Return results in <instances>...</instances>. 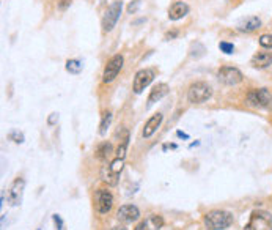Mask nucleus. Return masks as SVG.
<instances>
[{"label":"nucleus","instance_id":"1","mask_svg":"<svg viewBox=\"0 0 272 230\" xmlns=\"http://www.w3.org/2000/svg\"><path fill=\"white\" fill-rule=\"evenodd\" d=\"M203 223L209 230H225L233 224V215L225 210H213L205 216Z\"/></svg>","mask_w":272,"mask_h":230},{"label":"nucleus","instance_id":"2","mask_svg":"<svg viewBox=\"0 0 272 230\" xmlns=\"http://www.w3.org/2000/svg\"><path fill=\"white\" fill-rule=\"evenodd\" d=\"M123 167H125V159L115 156L112 163L101 169V180H103L104 183H107L109 186H117Z\"/></svg>","mask_w":272,"mask_h":230},{"label":"nucleus","instance_id":"3","mask_svg":"<svg viewBox=\"0 0 272 230\" xmlns=\"http://www.w3.org/2000/svg\"><path fill=\"white\" fill-rule=\"evenodd\" d=\"M211 96H213V88H211V85H208L206 82H201V81L192 84L187 90V99H189V103H192V104L206 103Z\"/></svg>","mask_w":272,"mask_h":230},{"label":"nucleus","instance_id":"4","mask_svg":"<svg viewBox=\"0 0 272 230\" xmlns=\"http://www.w3.org/2000/svg\"><path fill=\"white\" fill-rule=\"evenodd\" d=\"M247 104L257 109L272 107V93L268 88H255L247 93Z\"/></svg>","mask_w":272,"mask_h":230},{"label":"nucleus","instance_id":"5","mask_svg":"<svg viewBox=\"0 0 272 230\" xmlns=\"http://www.w3.org/2000/svg\"><path fill=\"white\" fill-rule=\"evenodd\" d=\"M122 9H123V2L122 0H115V2L107 8V11L103 16V32H112L114 27L117 25L120 16H122Z\"/></svg>","mask_w":272,"mask_h":230},{"label":"nucleus","instance_id":"6","mask_svg":"<svg viewBox=\"0 0 272 230\" xmlns=\"http://www.w3.org/2000/svg\"><path fill=\"white\" fill-rule=\"evenodd\" d=\"M244 230H272V215L263 210H257L252 213Z\"/></svg>","mask_w":272,"mask_h":230},{"label":"nucleus","instance_id":"7","mask_svg":"<svg viewBox=\"0 0 272 230\" xmlns=\"http://www.w3.org/2000/svg\"><path fill=\"white\" fill-rule=\"evenodd\" d=\"M123 63H125V58L122 54H117L114 55L112 58L109 60L107 65L104 66V71H103V82L109 84L115 81V77L120 74V71H122L123 68Z\"/></svg>","mask_w":272,"mask_h":230},{"label":"nucleus","instance_id":"8","mask_svg":"<svg viewBox=\"0 0 272 230\" xmlns=\"http://www.w3.org/2000/svg\"><path fill=\"white\" fill-rule=\"evenodd\" d=\"M24 188H25V182L24 178H16L11 183V186L8 188L6 191V201L11 207H19L22 204V197H24Z\"/></svg>","mask_w":272,"mask_h":230},{"label":"nucleus","instance_id":"9","mask_svg":"<svg viewBox=\"0 0 272 230\" xmlns=\"http://www.w3.org/2000/svg\"><path fill=\"white\" fill-rule=\"evenodd\" d=\"M156 76V71L153 68H143L140 71L136 73L134 76V84H133V90L136 93H142L143 90L153 82V79Z\"/></svg>","mask_w":272,"mask_h":230},{"label":"nucleus","instance_id":"10","mask_svg":"<svg viewBox=\"0 0 272 230\" xmlns=\"http://www.w3.org/2000/svg\"><path fill=\"white\" fill-rule=\"evenodd\" d=\"M217 79L225 85H236L239 82H243L244 76L235 66H224L217 71Z\"/></svg>","mask_w":272,"mask_h":230},{"label":"nucleus","instance_id":"11","mask_svg":"<svg viewBox=\"0 0 272 230\" xmlns=\"http://www.w3.org/2000/svg\"><path fill=\"white\" fill-rule=\"evenodd\" d=\"M114 207V196L107 189H98L96 193V210L101 215H107Z\"/></svg>","mask_w":272,"mask_h":230},{"label":"nucleus","instance_id":"12","mask_svg":"<svg viewBox=\"0 0 272 230\" xmlns=\"http://www.w3.org/2000/svg\"><path fill=\"white\" fill-rule=\"evenodd\" d=\"M138 218H140V210L136 205H123L117 213V219L125 224L136 223Z\"/></svg>","mask_w":272,"mask_h":230},{"label":"nucleus","instance_id":"13","mask_svg":"<svg viewBox=\"0 0 272 230\" xmlns=\"http://www.w3.org/2000/svg\"><path fill=\"white\" fill-rule=\"evenodd\" d=\"M162 227H164V218L159 215H151L143 223H140L134 230H160Z\"/></svg>","mask_w":272,"mask_h":230},{"label":"nucleus","instance_id":"14","mask_svg":"<svg viewBox=\"0 0 272 230\" xmlns=\"http://www.w3.org/2000/svg\"><path fill=\"white\" fill-rule=\"evenodd\" d=\"M250 65L255 69H265L272 65V52H257L250 60Z\"/></svg>","mask_w":272,"mask_h":230},{"label":"nucleus","instance_id":"15","mask_svg":"<svg viewBox=\"0 0 272 230\" xmlns=\"http://www.w3.org/2000/svg\"><path fill=\"white\" fill-rule=\"evenodd\" d=\"M168 92H170V87L167 84H164V82L154 85L153 90H151L149 96H148V106H153L154 103L160 101V99H162L164 96L168 95Z\"/></svg>","mask_w":272,"mask_h":230},{"label":"nucleus","instance_id":"16","mask_svg":"<svg viewBox=\"0 0 272 230\" xmlns=\"http://www.w3.org/2000/svg\"><path fill=\"white\" fill-rule=\"evenodd\" d=\"M260 25H261V19L257 16H250V17L243 19V21L238 24V30L244 33H252V32H255L257 28H260Z\"/></svg>","mask_w":272,"mask_h":230},{"label":"nucleus","instance_id":"17","mask_svg":"<svg viewBox=\"0 0 272 230\" xmlns=\"http://www.w3.org/2000/svg\"><path fill=\"white\" fill-rule=\"evenodd\" d=\"M162 114H154L153 117H151L148 122L145 123V128H143V137L148 139L153 136L156 131H157V128L160 126V123H162Z\"/></svg>","mask_w":272,"mask_h":230},{"label":"nucleus","instance_id":"18","mask_svg":"<svg viewBox=\"0 0 272 230\" xmlns=\"http://www.w3.org/2000/svg\"><path fill=\"white\" fill-rule=\"evenodd\" d=\"M187 13H189V6L184 2H175L168 9V17L172 19V21H179V19H183Z\"/></svg>","mask_w":272,"mask_h":230},{"label":"nucleus","instance_id":"19","mask_svg":"<svg viewBox=\"0 0 272 230\" xmlns=\"http://www.w3.org/2000/svg\"><path fill=\"white\" fill-rule=\"evenodd\" d=\"M112 153V144L109 142H103L98 148H96V156L101 159V161H106V159Z\"/></svg>","mask_w":272,"mask_h":230},{"label":"nucleus","instance_id":"20","mask_svg":"<svg viewBox=\"0 0 272 230\" xmlns=\"http://www.w3.org/2000/svg\"><path fill=\"white\" fill-rule=\"evenodd\" d=\"M110 123H112V112H104L103 115V120H101V125H99V134L101 136H106L107 134V129L110 126Z\"/></svg>","mask_w":272,"mask_h":230},{"label":"nucleus","instance_id":"21","mask_svg":"<svg viewBox=\"0 0 272 230\" xmlns=\"http://www.w3.org/2000/svg\"><path fill=\"white\" fill-rule=\"evenodd\" d=\"M66 71L71 73V74H79L80 71H82V62H79V60L76 58H71L66 62Z\"/></svg>","mask_w":272,"mask_h":230},{"label":"nucleus","instance_id":"22","mask_svg":"<svg viewBox=\"0 0 272 230\" xmlns=\"http://www.w3.org/2000/svg\"><path fill=\"white\" fill-rule=\"evenodd\" d=\"M206 52V47L201 44V43H194L192 46H190V51H189V55L192 57V58H200V57H203Z\"/></svg>","mask_w":272,"mask_h":230},{"label":"nucleus","instance_id":"23","mask_svg":"<svg viewBox=\"0 0 272 230\" xmlns=\"http://www.w3.org/2000/svg\"><path fill=\"white\" fill-rule=\"evenodd\" d=\"M128 145H129V137L126 136L123 141H122V144L118 145V148H117V158H122V159H125L126 158V153H128Z\"/></svg>","mask_w":272,"mask_h":230},{"label":"nucleus","instance_id":"24","mask_svg":"<svg viewBox=\"0 0 272 230\" xmlns=\"http://www.w3.org/2000/svg\"><path fill=\"white\" fill-rule=\"evenodd\" d=\"M8 139L14 144H22L25 141V137H24V134L21 131H11L8 134Z\"/></svg>","mask_w":272,"mask_h":230},{"label":"nucleus","instance_id":"25","mask_svg":"<svg viewBox=\"0 0 272 230\" xmlns=\"http://www.w3.org/2000/svg\"><path fill=\"white\" fill-rule=\"evenodd\" d=\"M219 49L222 51L224 54H233L235 52V46L231 44V43H227V41H222V43H219Z\"/></svg>","mask_w":272,"mask_h":230},{"label":"nucleus","instance_id":"26","mask_svg":"<svg viewBox=\"0 0 272 230\" xmlns=\"http://www.w3.org/2000/svg\"><path fill=\"white\" fill-rule=\"evenodd\" d=\"M260 44L266 47V49H272V35H261L260 36Z\"/></svg>","mask_w":272,"mask_h":230},{"label":"nucleus","instance_id":"27","mask_svg":"<svg viewBox=\"0 0 272 230\" xmlns=\"http://www.w3.org/2000/svg\"><path fill=\"white\" fill-rule=\"evenodd\" d=\"M140 3H142V0H134V2H131L129 3V6H128V13H136L137 9H138V6H140Z\"/></svg>","mask_w":272,"mask_h":230},{"label":"nucleus","instance_id":"28","mask_svg":"<svg viewBox=\"0 0 272 230\" xmlns=\"http://www.w3.org/2000/svg\"><path fill=\"white\" fill-rule=\"evenodd\" d=\"M52 219L57 226V230H63V221H62V218H60V215H54Z\"/></svg>","mask_w":272,"mask_h":230},{"label":"nucleus","instance_id":"29","mask_svg":"<svg viewBox=\"0 0 272 230\" xmlns=\"http://www.w3.org/2000/svg\"><path fill=\"white\" fill-rule=\"evenodd\" d=\"M57 122H58V114H55V112H54V114H50L49 118H47V123H49L50 126H52V125H55Z\"/></svg>","mask_w":272,"mask_h":230},{"label":"nucleus","instance_id":"30","mask_svg":"<svg viewBox=\"0 0 272 230\" xmlns=\"http://www.w3.org/2000/svg\"><path fill=\"white\" fill-rule=\"evenodd\" d=\"M69 5H71V0H62V2L58 3V8L60 9H66Z\"/></svg>","mask_w":272,"mask_h":230},{"label":"nucleus","instance_id":"31","mask_svg":"<svg viewBox=\"0 0 272 230\" xmlns=\"http://www.w3.org/2000/svg\"><path fill=\"white\" fill-rule=\"evenodd\" d=\"M176 36H178V32H176V30H173V32L165 33V39H172V38H176Z\"/></svg>","mask_w":272,"mask_h":230},{"label":"nucleus","instance_id":"32","mask_svg":"<svg viewBox=\"0 0 272 230\" xmlns=\"http://www.w3.org/2000/svg\"><path fill=\"white\" fill-rule=\"evenodd\" d=\"M168 148H172V150H176L178 148V145L176 144H165L164 147H162V150L165 152V150H168Z\"/></svg>","mask_w":272,"mask_h":230},{"label":"nucleus","instance_id":"33","mask_svg":"<svg viewBox=\"0 0 272 230\" xmlns=\"http://www.w3.org/2000/svg\"><path fill=\"white\" fill-rule=\"evenodd\" d=\"M176 136H178V137H183V139H189V136H187L186 133H183V131H178Z\"/></svg>","mask_w":272,"mask_h":230},{"label":"nucleus","instance_id":"34","mask_svg":"<svg viewBox=\"0 0 272 230\" xmlns=\"http://www.w3.org/2000/svg\"><path fill=\"white\" fill-rule=\"evenodd\" d=\"M110 230H126V227H122V226H120V227H114V229H110Z\"/></svg>","mask_w":272,"mask_h":230},{"label":"nucleus","instance_id":"35","mask_svg":"<svg viewBox=\"0 0 272 230\" xmlns=\"http://www.w3.org/2000/svg\"><path fill=\"white\" fill-rule=\"evenodd\" d=\"M38 230H41V229H38Z\"/></svg>","mask_w":272,"mask_h":230}]
</instances>
